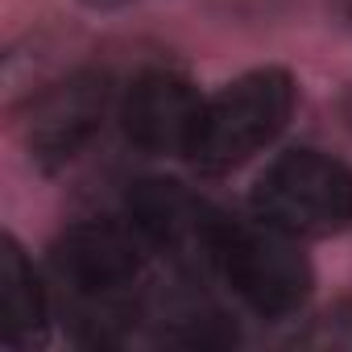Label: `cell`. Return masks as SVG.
Here are the masks:
<instances>
[{
  "label": "cell",
  "mask_w": 352,
  "mask_h": 352,
  "mask_svg": "<svg viewBox=\"0 0 352 352\" xmlns=\"http://www.w3.org/2000/svg\"><path fill=\"white\" fill-rule=\"evenodd\" d=\"M294 79L278 67L249 71L204 100L187 157L204 174H228L270 149L294 112Z\"/></svg>",
  "instance_id": "cell-1"
},
{
  "label": "cell",
  "mask_w": 352,
  "mask_h": 352,
  "mask_svg": "<svg viewBox=\"0 0 352 352\" xmlns=\"http://www.w3.org/2000/svg\"><path fill=\"white\" fill-rule=\"evenodd\" d=\"M253 216L298 241L336 236L352 224V170L323 149H286L257 174Z\"/></svg>",
  "instance_id": "cell-2"
},
{
  "label": "cell",
  "mask_w": 352,
  "mask_h": 352,
  "mask_svg": "<svg viewBox=\"0 0 352 352\" xmlns=\"http://www.w3.org/2000/svg\"><path fill=\"white\" fill-rule=\"evenodd\" d=\"M216 274L228 282V290L261 319H286L294 315L311 294V261L298 249V236L253 220V224H228Z\"/></svg>",
  "instance_id": "cell-3"
},
{
  "label": "cell",
  "mask_w": 352,
  "mask_h": 352,
  "mask_svg": "<svg viewBox=\"0 0 352 352\" xmlns=\"http://www.w3.org/2000/svg\"><path fill=\"white\" fill-rule=\"evenodd\" d=\"M129 224L183 274H216L228 216L174 179H145L129 191Z\"/></svg>",
  "instance_id": "cell-4"
},
{
  "label": "cell",
  "mask_w": 352,
  "mask_h": 352,
  "mask_svg": "<svg viewBox=\"0 0 352 352\" xmlns=\"http://www.w3.org/2000/svg\"><path fill=\"white\" fill-rule=\"evenodd\" d=\"M145 253L149 245L133 224L87 220L67 228L50 245V270L87 307H112L124 302V294L137 286L145 270Z\"/></svg>",
  "instance_id": "cell-5"
},
{
  "label": "cell",
  "mask_w": 352,
  "mask_h": 352,
  "mask_svg": "<svg viewBox=\"0 0 352 352\" xmlns=\"http://www.w3.org/2000/svg\"><path fill=\"white\" fill-rule=\"evenodd\" d=\"M112 108V83L104 71H75L34 96L25 112V149L42 170H58L83 153Z\"/></svg>",
  "instance_id": "cell-6"
},
{
  "label": "cell",
  "mask_w": 352,
  "mask_h": 352,
  "mask_svg": "<svg viewBox=\"0 0 352 352\" xmlns=\"http://www.w3.org/2000/svg\"><path fill=\"white\" fill-rule=\"evenodd\" d=\"M204 96L179 71H141L120 96V129L145 153H183L191 145Z\"/></svg>",
  "instance_id": "cell-7"
},
{
  "label": "cell",
  "mask_w": 352,
  "mask_h": 352,
  "mask_svg": "<svg viewBox=\"0 0 352 352\" xmlns=\"http://www.w3.org/2000/svg\"><path fill=\"white\" fill-rule=\"evenodd\" d=\"M46 327V290L13 236H0V340L30 344Z\"/></svg>",
  "instance_id": "cell-8"
},
{
  "label": "cell",
  "mask_w": 352,
  "mask_h": 352,
  "mask_svg": "<svg viewBox=\"0 0 352 352\" xmlns=\"http://www.w3.org/2000/svg\"><path fill=\"white\" fill-rule=\"evenodd\" d=\"M302 348H331V352H352V302H336L311 327L298 336Z\"/></svg>",
  "instance_id": "cell-9"
},
{
  "label": "cell",
  "mask_w": 352,
  "mask_h": 352,
  "mask_svg": "<svg viewBox=\"0 0 352 352\" xmlns=\"http://www.w3.org/2000/svg\"><path fill=\"white\" fill-rule=\"evenodd\" d=\"M79 5H87V9H124L133 0H79Z\"/></svg>",
  "instance_id": "cell-10"
},
{
  "label": "cell",
  "mask_w": 352,
  "mask_h": 352,
  "mask_svg": "<svg viewBox=\"0 0 352 352\" xmlns=\"http://www.w3.org/2000/svg\"><path fill=\"white\" fill-rule=\"evenodd\" d=\"M327 5H331V9L348 21V25H352V0H327Z\"/></svg>",
  "instance_id": "cell-11"
},
{
  "label": "cell",
  "mask_w": 352,
  "mask_h": 352,
  "mask_svg": "<svg viewBox=\"0 0 352 352\" xmlns=\"http://www.w3.org/2000/svg\"><path fill=\"white\" fill-rule=\"evenodd\" d=\"M340 112H344V124L352 129V87L344 91V100H340Z\"/></svg>",
  "instance_id": "cell-12"
}]
</instances>
